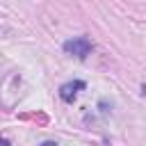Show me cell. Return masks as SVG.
Here are the masks:
<instances>
[{
  "mask_svg": "<svg viewBox=\"0 0 146 146\" xmlns=\"http://www.w3.org/2000/svg\"><path fill=\"white\" fill-rule=\"evenodd\" d=\"M91 41L87 36H73L68 41H64V52L71 55V57H78V59H87V55L91 52Z\"/></svg>",
  "mask_w": 146,
  "mask_h": 146,
  "instance_id": "cell-1",
  "label": "cell"
},
{
  "mask_svg": "<svg viewBox=\"0 0 146 146\" xmlns=\"http://www.w3.org/2000/svg\"><path fill=\"white\" fill-rule=\"evenodd\" d=\"M84 87H87L84 80H71V82H64V84L59 87V98H62L64 103H73L75 96H78V91H82Z\"/></svg>",
  "mask_w": 146,
  "mask_h": 146,
  "instance_id": "cell-2",
  "label": "cell"
},
{
  "mask_svg": "<svg viewBox=\"0 0 146 146\" xmlns=\"http://www.w3.org/2000/svg\"><path fill=\"white\" fill-rule=\"evenodd\" d=\"M0 141H5V144H7V141H9V139H7V137H0Z\"/></svg>",
  "mask_w": 146,
  "mask_h": 146,
  "instance_id": "cell-3",
  "label": "cell"
}]
</instances>
